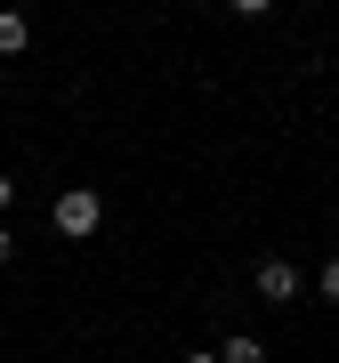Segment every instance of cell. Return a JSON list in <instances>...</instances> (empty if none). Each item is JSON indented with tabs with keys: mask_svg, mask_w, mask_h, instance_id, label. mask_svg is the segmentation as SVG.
Wrapping results in <instances>:
<instances>
[{
	"mask_svg": "<svg viewBox=\"0 0 339 363\" xmlns=\"http://www.w3.org/2000/svg\"><path fill=\"white\" fill-rule=\"evenodd\" d=\"M16 202V178H9V169H0V210H9Z\"/></svg>",
	"mask_w": 339,
	"mask_h": 363,
	"instance_id": "cell-8",
	"label": "cell"
},
{
	"mask_svg": "<svg viewBox=\"0 0 339 363\" xmlns=\"http://www.w3.org/2000/svg\"><path fill=\"white\" fill-rule=\"evenodd\" d=\"M49 218H57V234H65V242H89V234L105 226V194H97V186H65Z\"/></svg>",
	"mask_w": 339,
	"mask_h": 363,
	"instance_id": "cell-1",
	"label": "cell"
},
{
	"mask_svg": "<svg viewBox=\"0 0 339 363\" xmlns=\"http://www.w3.org/2000/svg\"><path fill=\"white\" fill-rule=\"evenodd\" d=\"M186 363H218V347H194V355H186Z\"/></svg>",
	"mask_w": 339,
	"mask_h": 363,
	"instance_id": "cell-9",
	"label": "cell"
},
{
	"mask_svg": "<svg viewBox=\"0 0 339 363\" xmlns=\"http://www.w3.org/2000/svg\"><path fill=\"white\" fill-rule=\"evenodd\" d=\"M33 49V25H25V9H0V57H25Z\"/></svg>",
	"mask_w": 339,
	"mask_h": 363,
	"instance_id": "cell-3",
	"label": "cell"
},
{
	"mask_svg": "<svg viewBox=\"0 0 339 363\" xmlns=\"http://www.w3.org/2000/svg\"><path fill=\"white\" fill-rule=\"evenodd\" d=\"M315 298H331V307H339V259H323V267H315Z\"/></svg>",
	"mask_w": 339,
	"mask_h": 363,
	"instance_id": "cell-5",
	"label": "cell"
},
{
	"mask_svg": "<svg viewBox=\"0 0 339 363\" xmlns=\"http://www.w3.org/2000/svg\"><path fill=\"white\" fill-rule=\"evenodd\" d=\"M226 9H235V16H267L274 0H226Z\"/></svg>",
	"mask_w": 339,
	"mask_h": 363,
	"instance_id": "cell-6",
	"label": "cell"
},
{
	"mask_svg": "<svg viewBox=\"0 0 339 363\" xmlns=\"http://www.w3.org/2000/svg\"><path fill=\"white\" fill-rule=\"evenodd\" d=\"M250 291H259L267 307H291V298H299V267L291 259H259L250 267Z\"/></svg>",
	"mask_w": 339,
	"mask_h": 363,
	"instance_id": "cell-2",
	"label": "cell"
},
{
	"mask_svg": "<svg viewBox=\"0 0 339 363\" xmlns=\"http://www.w3.org/2000/svg\"><path fill=\"white\" fill-rule=\"evenodd\" d=\"M218 363H267V339H259V331H235V339L218 347Z\"/></svg>",
	"mask_w": 339,
	"mask_h": 363,
	"instance_id": "cell-4",
	"label": "cell"
},
{
	"mask_svg": "<svg viewBox=\"0 0 339 363\" xmlns=\"http://www.w3.org/2000/svg\"><path fill=\"white\" fill-rule=\"evenodd\" d=\"M9 259H16V234H9V226H0V267H9Z\"/></svg>",
	"mask_w": 339,
	"mask_h": 363,
	"instance_id": "cell-7",
	"label": "cell"
}]
</instances>
